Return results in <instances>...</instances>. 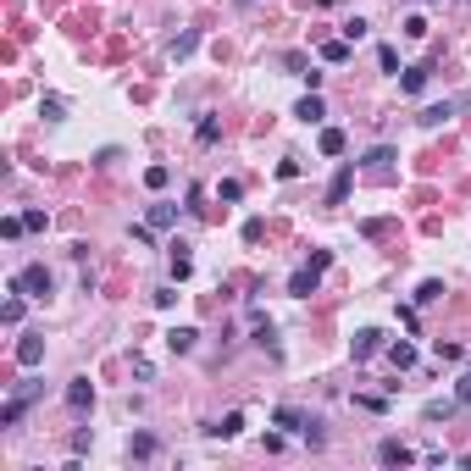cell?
Masks as SVG:
<instances>
[{
  "label": "cell",
  "instance_id": "6da1fadb",
  "mask_svg": "<svg viewBox=\"0 0 471 471\" xmlns=\"http://www.w3.org/2000/svg\"><path fill=\"white\" fill-rule=\"evenodd\" d=\"M327 266H333V249H316L311 261H305V266H300V272L289 277V294H294V300H311V294H316V283H321V272H327Z\"/></svg>",
  "mask_w": 471,
  "mask_h": 471
},
{
  "label": "cell",
  "instance_id": "7a4b0ae2",
  "mask_svg": "<svg viewBox=\"0 0 471 471\" xmlns=\"http://www.w3.org/2000/svg\"><path fill=\"white\" fill-rule=\"evenodd\" d=\"M11 289H17V294H34V300H45V294L56 289V277H50V266H22V272L11 277Z\"/></svg>",
  "mask_w": 471,
  "mask_h": 471
},
{
  "label": "cell",
  "instance_id": "3957f363",
  "mask_svg": "<svg viewBox=\"0 0 471 471\" xmlns=\"http://www.w3.org/2000/svg\"><path fill=\"white\" fill-rule=\"evenodd\" d=\"M377 349H383V333H377V327H361V333L349 338V355H355V361H372Z\"/></svg>",
  "mask_w": 471,
  "mask_h": 471
},
{
  "label": "cell",
  "instance_id": "277c9868",
  "mask_svg": "<svg viewBox=\"0 0 471 471\" xmlns=\"http://www.w3.org/2000/svg\"><path fill=\"white\" fill-rule=\"evenodd\" d=\"M377 461H383V466H410V461H416V449H410V444H399V438H383V444H377Z\"/></svg>",
  "mask_w": 471,
  "mask_h": 471
},
{
  "label": "cell",
  "instance_id": "5b68a950",
  "mask_svg": "<svg viewBox=\"0 0 471 471\" xmlns=\"http://www.w3.org/2000/svg\"><path fill=\"white\" fill-rule=\"evenodd\" d=\"M194 344H200L194 327H172V333H166V349H172V355H194Z\"/></svg>",
  "mask_w": 471,
  "mask_h": 471
},
{
  "label": "cell",
  "instance_id": "8992f818",
  "mask_svg": "<svg viewBox=\"0 0 471 471\" xmlns=\"http://www.w3.org/2000/svg\"><path fill=\"white\" fill-rule=\"evenodd\" d=\"M156 433H133V438H128V461H156Z\"/></svg>",
  "mask_w": 471,
  "mask_h": 471
},
{
  "label": "cell",
  "instance_id": "52a82bcc",
  "mask_svg": "<svg viewBox=\"0 0 471 471\" xmlns=\"http://www.w3.org/2000/svg\"><path fill=\"white\" fill-rule=\"evenodd\" d=\"M67 405H73V410H89V405H94V383H89V377H73V383H67Z\"/></svg>",
  "mask_w": 471,
  "mask_h": 471
},
{
  "label": "cell",
  "instance_id": "ba28073f",
  "mask_svg": "<svg viewBox=\"0 0 471 471\" xmlns=\"http://www.w3.org/2000/svg\"><path fill=\"white\" fill-rule=\"evenodd\" d=\"M349 183H355V166L344 161V166H338V177H333V189H327V205H344V194H349Z\"/></svg>",
  "mask_w": 471,
  "mask_h": 471
},
{
  "label": "cell",
  "instance_id": "9c48e42d",
  "mask_svg": "<svg viewBox=\"0 0 471 471\" xmlns=\"http://www.w3.org/2000/svg\"><path fill=\"white\" fill-rule=\"evenodd\" d=\"M17 361H22V366H39V361H45V338H39V333H28V338L17 344Z\"/></svg>",
  "mask_w": 471,
  "mask_h": 471
},
{
  "label": "cell",
  "instance_id": "30bf717a",
  "mask_svg": "<svg viewBox=\"0 0 471 471\" xmlns=\"http://www.w3.org/2000/svg\"><path fill=\"white\" fill-rule=\"evenodd\" d=\"M272 421H277L283 433H305V427H311V416H305V410H294V405H283V410H277Z\"/></svg>",
  "mask_w": 471,
  "mask_h": 471
},
{
  "label": "cell",
  "instance_id": "8fae6325",
  "mask_svg": "<svg viewBox=\"0 0 471 471\" xmlns=\"http://www.w3.org/2000/svg\"><path fill=\"white\" fill-rule=\"evenodd\" d=\"M205 433H211V438H238V433H244V416H238V410H228V416H222V421H211Z\"/></svg>",
  "mask_w": 471,
  "mask_h": 471
},
{
  "label": "cell",
  "instance_id": "7c38bea8",
  "mask_svg": "<svg viewBox=\"0 0 471 471\" xmlns=\"http://www.w3.org/2000/svg\"><path fill=\"white\" fill-rule=\"evenodd\" d=\"M294 117H300V122H321V117H327V106H321V94H316V89L294 106Z\"/></svg>",
  "mask_w": 471,
  "mask_h": 471
},
{
  "label": "cell",
  "instance_id": "4fadbf2b",
  "mask_svg": "<svg viewBox=\"0 0 471 471\" xmlns=\"http://www.w3.org/2000/svg\"><path fill=\"white\" fill-rule=\"evenodd\" d=\"M344 145H349V139H344V128H321V139H316V150H321V156H344Z\"/></svg>",
  "mask_w": 471,
  "mask_h": 471
},
{
  "label": "cell",
  "instance_id": "5bb4252c",
  "mask_svg": "<svg viewBox=\"0 0 471 471\" xmlns=\"http://www.w3.org/2000/svg\"><path fill=\"white\" fill-rule=\"evenodd\" d=\"M449 117H455V106H449V100H444V106H427V111H421V117H416V122H421V128H444V122H449Z\"/></svg>",
  "mask_w": 471,
  "mask_h": 471
},
{
  "label": "cell",
  "instance_id": "9a60e30c",
  "mask_svg": "<svg viewBox=\"0 0 471 471\" xmlns=\"http://www.w3.org/2000/svg\"><path fill=\"white\" fill-rule=\"evenodd\" d=\"M427 73H433V67H405L399 89H405V94H421V89H427Z\"/></svg>",
  "mask_w": 471,
  "mask_h": 471
},
{
  "label": "cell",
  "instance_id": "2e32d148",
  "mask_svg": "<svg viewBox=\"0 0 471 471\" xmlns=\"http://www.w3.org/2000/svg\"><path fill=\"white\" fill-rule=\"evenodd\" d=\"M389 161H393V145H377V150H366V166H372L377 177H389Z\"/></svg>",
  "mask_w": 471,
  "mask_h": 471
},
{
  "label": "cell",
  "instance_id": "e0dca14e",
  "mask_svg": "<svg viewBox=\"0 0 471 471\" xmlns=\"http://www.w3.org/2000/svg\"><path fill=\"white\" fill-rule=\"evenodd\" d=\"M321 61L344 67V61H349V39H327V45H321Z\"/></svg>",
  "mask_w": 471,
  "mask_h": 471
},
{
  "label": "cell",
  "instance_id": "ac0fdd59",
  "mask_svg": "<svg viewBox=\"0 0 471 471\" xmlns=\"http://www.w3.org/2000/svg\"><path fill=\"white\" fill-rule=\"evenodd\" d=\"M183 249H189V244H172V283H183V277L194 272V261H189Z\"/></svg>",
  "mask_w": 471,
  "mask_h": 471
},
{
  "label": "cell",
  "instance_id": "d6986e66",
  "mask_svg": "<svg viewBox=\"0 0 471 471\" xmlns=\"http://www.w3.org/2000/svg\"><path fill=\"white\" fill-rule=\"evenodd\" d=\"M22 410H28V399H17V393H11V399L0 405V427H17V421H22Z\"/></svg>",
  "mask_w": 471,
  "mask_h": 471
},
{
  "label": "cell",
  "instance_id": "ffe728a7",
  "mask_svg": "<svg viewBox=\"0 0 471 471\" xmlns=\"http://www.w3.org/2000/svg\"><path fill=\"white\" fill-rule=\"evenodd\" d=\"M389 361L399 366V372H410V366H416V349H410V344L399 338V344H389Z\"/></svg>",
  "mask_w": 471,
  "mask_h": 471
},
{
  "label": "cell",
  "instance_id": "44dd1931",
  "mask_svg": "<svg viewBox=\"0 0 471 471\" xmlns=\"http://www.w3.org/2000/svg\"><path fill=\"white\" fill-rule=\"evenodd\" d=\"M433 300H444V283H438V277H427V283L416 289V305H433Z\"/></svg>",
  "mask_w": 471,
  "mask_h": 471
},
{
  "label": "cell",
  "instance_id": "7402d4cb",
  "mask_svg": "<svg viewBox=\"0 0 471 471\" xmlns=\"http://www.w3.org/2000/svg\"><path fill=\"white\" fill-rule=\"evenodd\" d=\"M172 183V166H145V189H166Z\"/></svg>",
  "mask_w": 471,
  "mask_h": 471
},
{
  "label": "cell",
  "instance_id": "603a6c76",
  "mask_svg": "<svg viewBox=\"0 0 471 471\" xmlns=\"http://www.w3.org/2000/svg\"><path fill=\"white\" fill-rule=\"evenodd\" d=\"M405 39H427V17H421V11L405 17Z\"/></svg>",
  "mask_w": 471,
  "mask_h": 471
},
{
  "label": "cell",
  "instance_id": "cb8c5ba5",
  "mask_svg": "<svg viewBox=\"0 0 471 471\" xmlns=\"http://www.w3.org/2000/svg\"><path fill=\"white\" fill-rule=\"evenodd\" d=\"M194 45H200V34H177V39H172V56L183 61V56H194Z\"/></svg>",
  "mask_w": 471,
  "mask_h": 471
},
{
  "label": "cell",
  "instance_id": "d4e9b609",
  "mask_svg": "<svg viewBox=\"0 0 471 471\" xmlns=\"http://www.w3.org/2000/svg\"><path fill=\"white\" fill-rule=\"evenodd\" d=\"M172 222H177L172 205H150V228H172Z\"/></svg>",
  "mask_w": 471,
  "mask_h": 471
},
{
  "label": "cell",
  "instance_id": "484cf974",
  "mask_svg": "<svg viewBox=\"0 0 471 471\" xmlns=\"http://www.w3.org/2000/svg\"><path fill=\"white\" fill-rule=\"evenodd\" d=\"M0 321H6V327H17V321H22V300H17V289H11V300H6V311H0Z\"/></svg>",
  "mask_w": 471,
  "mask_h": 471
},
{
  "label": "cell",
  "instance_id": "4316f807",
  "mask_svg": "<svg viewBox=\"0 0 471 471\" xmlns=\"http://www.w3.org/2000/svg\"><path fill=\"white\" fill-rule=\"evenodd\" d=\"M283 67H289V73H294V78H305V73H311V61H305V56H300V50H289V56H283Z\"/></svg>",
  "mask_w": 471,
  "mask_h": 471
},
{
  "label": "cell",
  "instance_id": "83f0119b",
  "mask_svg": "<svg viewBox=\"0 0 471 471\" xmlns=\"http://www.w3.org/2000/svg\"><path fill=\"white\" fill-rule=\"evenodd\" d=\"M222 139V128H217V117H200V145H217Z\"/></svg>",
  "mask_w": 471,
  "mask_h": 471
},
{
  "label": "cell",
  "instance_id": "f1b7e54d",
  "mask_svg": "<svg viewBox=\"0 0 471 471\" xmlns=\"http://www.w3.org/2000/svg\"><path fill=\"white\" fill-rule=\"evenodd\" d=\"M22 228H28V233H45L50 217H45V211H22Z\"/></svg>",
  "mask_w": 471,
  "mask_h": 471
},
{
  "label": "cell",
  "instance_id": "f546056e",
  "mask_svg": "<svg viewBox=\"0 0 471 471\" xmlns=\"http://www.w3.org/2000/svg\"><path fill=\"white\" fill-rule=\"evenodd\" d=\"M238 194H244V183H238V177H228V183H217V200H228V205H233Z\"/></svg>",
  "mask_w": 471,
  "mask_h": 471
},
{
  "label": "cell",
  "instance_id": "4dcf8cb0",
  "mask_svg": "<svg viewBox=\"0 0 471 471\" xmlns=\"http://www.w3.org/2000/svg\"><path fill=\"white\" fill-rule=\"evenodd\" d=\"M277 177H283V183H294V177H300V161L283 156V161H277Z\"/></svg>",
  "mask_w": 471,
  "mask_h": 471
},
{
  "label": "cell",
  "instance_id": "1f68e13d",
  "mask_svg": "<svg viewBox=\"0 0 471 471\" xmlns=\"http://www.w3.org/2000/svg\"><path fill=\"white\" fill-rule=\"evenodd\" d=\"M377 61H383V73H399V50H393V45H383V50H377Z\"/></svg>",
  "mask_w": 471,
  "mask_h": 471
},
{
  "label": "cell",
  "instance_id": "d6a6232c",
  "mask_svg": "<svg viewBox=\"0 0 471 471\" xmlns=\"http://www.w3.org/2000/svg\"><path fill=\"white\" fill-rule=\"evenodd\" d=\"M344 39H349V45H355V39H366V22H361V17H349V22H344Z\"/></svg>",
  "mask_w": 471,
  "mask_h": 471
},
{
  "label": "cell",
  "instance_id": "836d02e7",
  "mask_svg": "<svg viewBox=\"0 0 471 471\" xmlns=\"http://www.w3.org/2000/svg\"><path fill=\"white\" fill-rule=\"evenodd\" d=\"M17 233H28V228H22V217H6V222H0V238H17Z\"/></svg>",
  "mask_w": 471,
  "mask_h": 471
},
{
  "label": "cell",
  "instance_id": "e575fe53",
  "mask_svg": "<svg viewBox=\"0 0 471 471\" xmlns=\"http://www.w3.org/2000/svg\"><path fill=\"white\" fill-rule=\"evenodd\" d=\"M455 399H461V405H466V399H471V372H466V377H461V383H455Z\"/></svg>",
  "mask_w": 471,
  "mask_h": 471
}]
</instances>
